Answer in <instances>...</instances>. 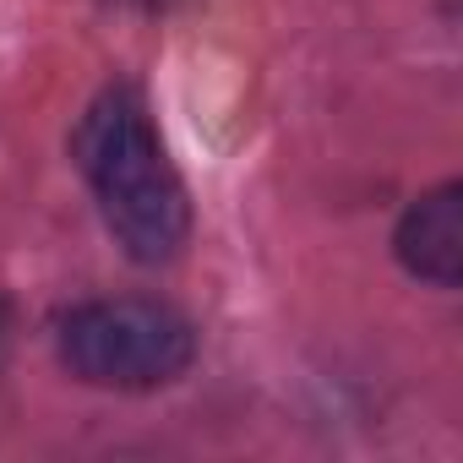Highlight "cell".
I'll list each match as a JSON object with an SVG mask.
<instances>
[{
    "mask_svg": "<svg viewBox=\"0 0 463 463\" xmlns=\"http://www.w3.org/2000/svg\"><path fill=\"white\" fill-rule=\"evenodd\" d=\"M71 153H77V169L109 223V235L126 246L131 262L158 268L185 246L191 196L158 142L147 99L131 82H115L88 104L71 137Z\"/></svg>",
    "mask_w": 463,
    "mask_h": 463,
    "instance_id": "1",
    "label": "cell"
},
{
    "mask_svg": "<svg viewBox=\"0 0 463 463\" xmlns=\"http://www.w3.org/2000/svg\"><path fill=\"white\" fill-rule=\"evenodd\" d=\"M61 365L109 392H153L191 371L196 360V327L185 311L164 300H88L71 306L55 327Z\"/></svg>",
    "mask_w": 463,
    "mask_h": 463,
    "instance_id": "2",
    "label": "cell"
},
{
    "mask_svg": "<svg viewBox=\"0 0 463 463\" xmlns=\"http://www.w3.org/2000/svg\"><path fill=\"white\" fill-rule=\"evenodd\" d=\"M392 251L414 279H425L436 289H458V279H463V185L458 180H447L403 207V218L392 229Z\"/></svg>",
    "mask_w": 463,
    "mask_h": 463,
    "instance_id": "3",
    "label": "cell"
}]
</instances>
